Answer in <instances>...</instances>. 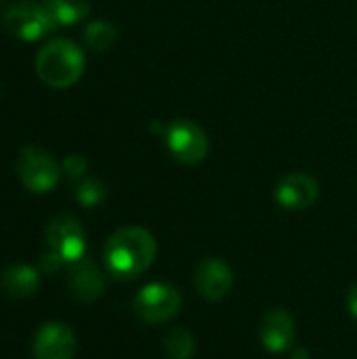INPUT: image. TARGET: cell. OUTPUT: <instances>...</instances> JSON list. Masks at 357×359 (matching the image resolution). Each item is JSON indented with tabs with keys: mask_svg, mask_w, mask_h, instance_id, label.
<instances>
[{
	"mask_svg": "<svg viewBox=\"0 0 357 359\" xmlns=\"http://www.w3.org/2000/svg\"><path fill=\"white\" fill-rule=\"evenodd\" d=\"M181 309V292L170 284H147L135 299V311L145 324H162Z\"/></svg>",
	"mask_w": 357,
	"mask_h": 359,
	"instance_id": "6",
	"label": "cell"
},
{
	"mask_svg": "<svg viewBox=\"0 0 357 359\" xmlns=\"http://www.w3.org/2000/svg\"><path fill=\"white\" fill-rule=\"evenodd\" d=\"M61 170H63L69 179H78V177H82V175L86 172V160H84L82 156H78V154H72V156H67V158L63 160Z\"/></svg>",
	"mask_w": 357,
	"mask_h": 359,
	"instance_id": "18",
	"label": "cell"
},
{
	"mask_svg": "<svg viewBox=\"0 0 357 359\" xmlns=\"http://www.w3.org/2000/svg\"><path fill=\"white\" fill-rule=\"evenodd\" d=\"M36 72L50 88H69L84 74V55L67 38L48 40L36 55Z\"/></svg>",
	"mask_w": 357,
	"mask_h": 359,
	"instance_id": "2",
	"label": "cell"
},
{
	"mask_svg": "<svg viewBox=\"0 0 357 359\" xmlns=\"http://www.w3.org/2000/svg\"><path fill=\"white\" fill-rule=\"evenodd\" d=\"M320 198V185L311 175H286L276 187V202L286 210H307Z\"/></svg>",
	"mask_w": 357,
	"mask_h": 359,
	"instance_id": "9",
	"label": "cell"
},
{
	"mask_svg": "<svg viewBox=\"0 0 357 359\" xmlns=\"http://www.w3.org/2000/svg\"><path fill=\"white\" fill-rule=\"evenodd\" d=\"M156 257V238L143 227H122L114 231L103 248L107 271L118 280L141 276Z\"/></svg>",
	"mask_w": 357,
	"mask_h": 359,
	"instance_id": "1",
	"label": "cell"
},
{
	"mask_svg": "<svg viewBox=\"0 0 357 359\" xmlns=\"http://www.w3.org/2000/svg\"><path fill=\"white\" fill-rule=\"evenodd\" d=\"M76 353V337L63 322H48L40 326L34 339L36 359H72Z\"/></svg>",
	"mask_w": 357,
	"mask_h": 359,
	"instance_id": "8",
	"label": "cell"
},
{
	"mask_svg": "<svg viewBox=\"0 0 357 359\" xmlns=\"http://www.w3.org/2000/svg\"><path fill=\"white\" fill-rule=\"evenodd\" d=\"M2 25L11 36L23 42L40 40L53 29H57V23L53 21L46 6L36 0H17L6 6L2 15Z\"/></svg>",
	"mask_w": 357,
	"mask_h": 359,
	"instance_id": "3",
	"label": "cell"
},
{
	"mask_svg": "<svg viewBox=\"0 0 357 359\" xmlns=\"http://www.w3.org/2000/svg\"><path fill=\"white\" fill-rule=\"evenodd\" d=\"M347 309H349V313L357 320V284L349 290V294H347Z\"/></svg>",
	"mask_w": 357,
	"mask_h": 359,
	"instance_id": "20",
	"label": "cell"
},
{
	"mask_svg": "<svg viewBox=\"0 0 357 359\" xmlns=\"http://www.w3.org/2000/svg\"><path fill=\"white\" fill-rule=\"evenodd\" d=\"M42 4L50 13V17L57 23V27L78 23L90 11L88 0H42Z\"/></svg>",
	"mask_w": 357,
	"mask_h": 359,
	"instance_id": "14",
	"label": "cell"
},
{
	"mask_svg": "<svg viewBox=\"0 0 357 359\" xmlns=\"http://www.w3.org/2000/svg\"><path fill=\"white\" fill-rule=\"evenodd\" d=\"M38 284H40L38 271L34 267L21 265V263L8 265L2 271V276H0L2 290L8 297H13V299H27V297H32L38 290Z\"/></svg>",
	"mask_w": 357,
	"mask_h": 359,
	"instance_id": "13",
	"label": "cell"
},
{
	"mask_svg": "<svg viewBox=\"0 0 357 359\" xmlns=\"http://www.w3.org/2000/svg\"><path fill=\"white\" fill-rule=\"evenodd\" d=\"M76 198L82 206H97L105 200V187L97 179L82 181L76 189Z\"/></svg>",
	"mask_w": 357,
	"mask_h": 359,
	"instance_id": "17",
	"label": "cell"
},
{
	"mask_svg": "<svg viewBox=\"0 0 357 359\" xmlns=\"http://www.w3.org/2000/svg\"><path fill=\"white\" fill-rule=\"evenodd\" d=\"M164 143H166L170 156L185 166L200 164L208 154L206 133L196 122H191L187 118H177L166 126Z\"/></svg>",
	"mask_w": 357,
	"mask_h": 359,
	"instance_id": "5",
	"label": "cell"
},
{
	"mask_svg": "<svg viewBox=\"0 0 357 359\" xmlns=\"http://www.w3.org/2000/svg\"><path fill=\"white\" fill-rule=\"evenodd\" d=\"M164 347H166V355L170 359H191L194 351H196L194 337L185 328H175L166 337Z\"/></svg>",
	"mask_w": 357,
	"mask_h": 359,
	"instance_id": "16",
	"label": "cell"
},
{
	"mask_svg": "<svg viewBox=\"0 0 357 359\" xmlns=\"http://www.w3.org/2000/svg\"><path fill=\"white\" fill-rule=\"evenodd\" d=\"M84 40L93 50L103 53L116 42V27L107 21H93L84 29Z\"/></svg>",
	"mask_w": 357,
	"mask_h": 359,
	"instance_id": "15",
	"label": "cell"
},
{
	"mask_svg": "<svg viewBox=\"0 0 357 359\" xmlns=\"http://www.w3.org/2000/svg\"><path fill=\"white\" fill-rule=\"evenodd\" d=\"M15 168L23 187L34 194H46L55 189L61 177L59 162L46 149L36 145H27L19 151Z\"/></svg>",
	"mask_w": 357,
	"mask_h": 359,
	"instance_id": "4",
	"label": "cell"
},
{
	"mask_svg": "<svg viewBox=\"0 0 357 359\" xmlns=\"http://www.w3.org/2000/svg\"><path fill=\"white\" fill-rule=\"evenodd\" d=\"M2 2H4V0H0V4H2Z\"/></svg>",
	"mask_w": 357,
	"mask_h": 359,
	"instance_id": "21",
	"label": "cell"
},
{
	"mask_svg": "<svg viewBox=\"0 0 357 359\" xmlns=\"http://www.w3.org/2000/svg\"><path fill=\"white\" fill-rule=\"evenodd\" d=\"M61 265H63L61 257H59V255H55L53 250H48L46 255H42V259H40V267H42L46 273H55Z\"/></svg>",
	"mask_w": 357,
	"mask_h": 359,
	"instance_id": "19",
	"label": "cell"
},
{
	"mask_svg": "<svg viewBox=\"0 0 357 359\" xmlns=\"http://www.w3.org/2000/svg\"><path fill=\"white\" fill-rule=\"evenodd\" d=\"M234 286V273L221 259H206L196 269V288L208 301H221Z\"/></svg>",
	"mask_w": 357,
	"mask_h": 359,
	"instance_id": "11",
	"label": "cell"
},
{
	"mask_svg": "<svg viewBox=\"0 0 357 359\" xmlns=\"http://www.w3.org/2000/svg\"><path fill=\"white\" fill-rule=\"evenodd\" d=\"M46 244L48 250L61 257L63 263H74L84 257V246H86V236L78 219L72 215H57L50 219L46 225Z\"/></svg>",
	"mask_w": 357,
	"mask_h": 359,
	"instance_id": "7",
	"label": "cell"
},
{
	"mask_svg": "<svg viewBox=\"0 0 357 359\" xmlns=\"http://www.w3.org/2000/svg\"><path fill=\"white\" fill-rule=\"evenodd\" d=\"M67 286H69L72 297L78 299V301H82V303L97 301L103 294V290H105V282H103L101 271L86 257L69 263Z\"/></svg>",
	"mask_w": 357,
	"mask_h": 359,
	"instance_id": "12",
	"label": "cell"
},
{
	"mask_svg": "<svg viewBox=\"0 0 357 359\" xmlns=\"http://www.w3.org/2000/svg\"><path fill=\"white\" fill-rule=\"evenodd\" d=\"M261 343L271 353H282L295 343V322L286 309H269L259 326Z\"/></svg>",
	"mask_w": 357,
	"mask_h": 359,
	"instance_id": "10",
	"label": "cell"
}]
</instances>
